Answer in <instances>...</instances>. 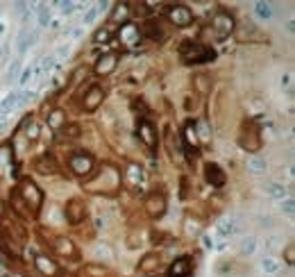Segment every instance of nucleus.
<instances>
[{
  "label": "nucleus",
  "mask_w": 295,
  "mask_h": 277,
  "mask_svg": "<svg viewBox=\"0 0 295 277\" xmlns=\"http://www.w3.org/2000/svg\"><path fill=\"white\" fill-rule=\"evenodd\" d=\"M179 57H182L184 64H204V62H211L216 57L214 50H209V48L200 46V43H193V41H186L179 46Z\"/></svg>",
  "instance_id": "f257e3e1"
},
{
  "label": "nucleus",
  "mask_w": 295,
  "mask_h": 277,
  "mask_svg": "<svg viewBox=\"0 0 295 277\" xmlns=\"http://www.w3.org/2000/svg\"><path fill=\"white\" fill-rule=\"evenodd\" d=\"M18 198H20V202H25L27 209H32V216H34L36 211L41 209V205H43V191H41L32 180H23V182H20Z\"/></svg>",
  "instance_id": "f03ea898"
},
{
  "label": "nucleus",
  "mask_w": 295,
  "mask_h": 277,
  "mask_svg": "<svg viewBox=\"0 0 295 277\" xmlns=\"http://www.w3.org/2000/svg\"><path fill=\"white\" fill-rule=\"evenodd\" d=\"M137 134L139 138H141V143L146 145L150 152H154L157 150V143H159V137H157V128L152 125V121L146 116L139 118V123H137Z\"/></svg>",
  "instance_id": "7ed1b4c3"
},
{
  "label": "nucleus",
  "mask_w": 295,
  "mask_h": 277,
  "mask_svg": "<svg viewBox=\"0 0 295 277\" xmlns=\"http://www.w3.org/2000/svg\"><path fill=\"white\" fill-rule=\"evenodd\" d=\"M234 18H232V14H227V11H216L214 18H211V30H214V36L218 39V41H223V39H227L232 32H234Z\"/></svg>",
  "instance_id": "20e7f679"
},
{
  "label": "nucleus",
  "mask_w": 295,
  "mask_h": 277,
  "mask_svg": "<svg viewBox=\"0 0 295 277\" xmlns=\"http://www.w3.org/2000/svg\"><path fill=\"white\" fill-rule=\"evenodd\" d=\"M239 143L243 150L248 152H257L261 148V138H259V128H257L255 121H250V123L243 125L241 130V137H239Z\"/></svg>",
  "instance_id": "39448f33"
},
{
  "label": "nucleus",
  "mask_w": 295,
  "mask_h": 277,
  "mask_svg": "<svg viewBox=\"0 0 295 277\" xmlns=\"http://www.w3.org/2000/svg\"><path fill=\"white\" fill-rule=\"evenodd\" d=\"M68 166H71V170L77 177H87V175H91L93 168H96V159H93V154H89V152H75L71 159H68Z\"/></svg>",
  "instance_id": "423d86ee"
},
{
  "label": "nucleus",
  "mask_w": 295,
  "mask_h": 277,
  "mask_svg": "<svg viewBox=\"0 0 295 277\" xmlns=\"http://www.w3.org/2000/svg\"><path fill=\"white\" fill-rule=\"evenodd\" d=\"M143 209L150 218H161L166 214V195L163 191H152V193L146 195V202H143Z\"/></svg>",
  "instance_id": "0eeeda50"
},
{
  "label": "nucleus",
  "mask_w": 295,
  "mask_h": 277,
  "mask_svg": "<svg viewBox=\"0 0 295 277\" xmlns=\"http://www.w3.org/2000/svg\"><path fill=\"white\" fill-rule=\"evenodd\" d=\"M166 18L177 27H188L193 23V11L186 5H168L166 7Z\"/></svg>",
  "instance_id": "6e6552de"
},
{
  "label": "nucleus",
  "mask_w": 295,
  "mask_h": 277,
  "mask_svg": "<svg viewBox=\"0 0 295 277\" xmlns=\"http://www.w3.org/2000/svg\"><path fill=\"white\" fill-rule=\"evenodd\" d=\"M64 214H66V221L71 223V225H80V223L87 218V205H84L80 198H73V200L66 202Z\"/></svg>",
  "instance_id": "1a4fd4ad"
},
{
  "label": "nucleus",
  "mask_w": 295,
  "mask_h": 277,
  "mask_svg": "<svg viewBox=\"0 0 295 277\" xmlns=\"http://www.w3.org/2000/svg\"><path fill=\"white\" fill-rule=\"evenodd\" d=\"M116 64H118V52L116 50L105 52V55L98 57L93 71H96V75H109V73L116 71Z\"/></svg>",
  "instance_id": "9d476101"
},
{
  "label": "nucleus",
  "mask_w": 295,
  "mask_h": 277,
  "mask_svg": "<svg viewBox=\"0 0 295 277\" xmlns=\"http://www.w3.org/2000/svg\"><path fill=\"white\" fill-rule=\"evenodd\" d=\"M102 100H105V91H102V87L93 84V87L87 91V96H84V112H96V109L102 105Z\"/></svg>",
  "instance_id": "9b49d317"
},
{
  "label": "nucleus",
  "mask_w": 295,
  "mask_h": 277,
  "mask_svg": "<svg viewBox=\"0 0 295 277\" xmlns=\"http://www.w3.org/2000/svg\"><path fill=\"white\" fill-rule=\"evenodd\" d=\"M191 271H193V259H191V257H179V259L173 262V266L168 268V275L170 277H188Z\"/></svg>",
  "instance_id": "f8f14e48"
},
{
  "label": "nucleus",
  "mask_w": 295,
  "mask_h": 277,
  "mask_svg": "<svg viewBox=\"0 0 295 277\" xmlns=\"http://www.w3.org/2000/svg\"><path fill=\"white\" fill-rule=\"evenodd\" d=\"M204 180H207L211 186L220 189V186L227 182V177H225L223 168H220L218 164H207V166H204Z\"/></svg>",
  "instance_id": "ddd939ff"
},
{
  "label": "nucleus",
  "mask_w": 295,
  "mask_h": 277,
  "mask_svg": "<svg viewBox=\"0 0 295 277\" xmlns=\"http://www.w3.org/2000/svg\"><path fill=\"white\" fill-rule=\"evenodd\" d=\"M121 41L123 46H132V48L141 43V32H139V27L134 23H125L121 27Z\"/></svg>",
  "instance_id": "4468645a"
},
{
  "label": "nucleus",
  "mask_w": 295,
  "mask_h": 277,
  "mask_svg": "<svg viewBox=\"0 0 295 277\" xmlns=\"http://www.w3.org/2000/svg\"><path fill=\"white\" fill-rule=\"evenodd\" d=\"M34 168H36V173H41V175H55V173H59V164L55 161V157H52V154H41L39 159L34 161Z\"/></svg>",
  "instance_id": "2eb2a0df"
},
{
  "label": "nucleus",
  "mask_w": 295,
  "mask_h": 277,
  "mask_svg": "<svg viewBox=\"0 0 295 277\" xmlns=\"http://www.w3.org/2000/svg\"><path fill=\"white\" fill-rule=\"evenodd\" d=\"M55 252L61 257H66V259H75L77 257V248L75 243L71 241V239H66V236H59V239H55Z\"/></svg>",
  "instance_id": "dca6fc26"
},
{
  "label": "nucleus",
  "mask_w": 295,
  "mask_h": 277,
  "mask_svg": "<svg viewBox=\"0 0 295 277\" xmlns=\"http://www.w3.org/2000/svg\"><path fill=\"white\" fill-rule=\"evenodd\" d=\"M245 170H248L250 175H255V177L266 175V170H268V161H266L264 157H259V154H255V157H250V159L245 161Z\"/></svg>",
  "instance_id": "f3484780"
},
{
  "label": "nucleus",
  "mask_w": 295,
  "mask_h": 277,
  "mask_svg": "<svg viewBox=\"0 0 295 277\" xmlns=\"http://www.w3.org/2000/svg\"><path fill=\"white\" fill-rule=\"evenodd\" d=\"M34 266L39 268L43 275H48V277H55L57 273H59V266H57L52 259H48L46 255H36L34 257Z\"/></svg>",
  "instance_id": "a211bd4d"
},
{
  "label": "nucleus",
  "mask_w": 295,
  "mask_h": 277,
  "mask_svg": "<svg viewBox=\"0 0 295 277\" xmlns=\"http://www.w3.org/2000/svg\"><path fill=\"white\" fill-rule=\"evenodd\" d=\"M55 68H57V57L55 52H50V55L41 57V62L36 64V77H48Z\"/></svg>",
  "instance_id": "6ab92c4d"
},
{
  "label": "nucleus",
  "mask_w": 295,
  "mask_h": 277,
  "mask_svg": "<svg viewBox=\"0 0 295 277\" xmlns=\"http://www.w3.org/2000/svg\"><path fill=\"white\" fill-rule=\"evenodd\" d=\"M236 223L232 221V218H220L218 223H216V234L220 236V239H229V236L236 234Z\"/></svg>",
  "instance_id": "aec40b11"
},
{
  "label": "nucleus",
  "mask_w": 295,
  "mask_h": 277,
  "mask_svg": "<svg viewBox=\"0 0 295 277\" xmlns=\"http://www.w3.org/2000/svg\"><path fill=\"white\" fill-rule=\"evenodd\" d=\"M193 89L200 93V96H207L211 91V77L207 73H195L193 75Z\"/></svg>",
  "instance_id": "412c9836"
},
{
  "label": "nucleus",
  "mask_w": 295,
  "mask_h": 277,
  "mask_svg": "<svg viewBox=\"0 0 295 277\" xmlns=\"http://www.w3.org/2000/svg\"><path fill=\"white\" fill-rule=\"evenodd\" d=\"M130 14H132V11H130L128 2H118V5H114L112 23H123V25H125V23L130 21Z\"/></svg>",
  "instance_id": "4be33fe9"
},
{
  "label": "nucleus",
  "mask_w": 295,
  "mask_h": 277,
  "mask_svg": "<svg viewBox=\"0 0 295 277\" xmlns=\"http://www.w3.org/2000/svg\"><path fill=\"white\" fill-rule=\"evenodd\" d=\"M125 182H128L132 189H137V186L143 182V168H141V166L130 164L128 166V173H125Z\"/></svg>",
  "instance_id": "5701e85b"
},
{
  "label": "nucleus",
  "mask_w": 295,
  "mask_h": 277,
  "mask_svg": "<svg viewBox=\"0 0 295 277\" xmlns=\"http://www.w3.org/2000/svg\"><path fill=\"white\" fill-rule=\"evenodd\" d=\"M266 195L268 198H275V200H284V198H289V191H286L284 184H280V182H270V184L264 186Z\"/></svg>",
  "instance_id": "b1692460"
},
{
  "label": "nucleus",
  "mask_w": 295,
  "mask_h": 277,
  "mask_svg": "<svg viewBox=\"0 0 295 277\" xmlns=\"http://www.w3.org/2000/svg\"><path fill=\"white\" fill-rule=\"evenodd\" d=\"M159 255H154V252H150V255H146L141 259V264H139V271L141 273H154V271H159Z\"/></svg>",
  "instance_id": "393cba45"
},
{
  "label": "nucleus",
  "mask_w": 295,
  "mask_h": 277,
  "mask_svg": "<svg viewBox=\"0 0 295 277\" xmlns=\"http://www.w3.org/2000/svg\"><path fill=\"white\" fill-rule=\"evenodd\" d=\"M66 125V112L64 109H52L50 114H48V128L50 130H59Z\"/></svg>",
  "instance_id": "a878e982"
},
{
  "label": "nucleus",
  "mask_w": 295,
  "mask_h": 277,
  "mask_svg": "<svg viewBox=\"0 0 295 277\" xmlns=\"http://www.w3.org/2000/svg\"><path fill=\"white\" fill-rule=\"evenodd\" d=\"M273 14H275V9H273V2H264V0L255 2V16H257V18H261V21H270V18H273Z\"/></svg>",
  "instance_id": "bb28decb"
},
{
  "label": "nucleus",
  "mask_w": 295,
  "mask_h": 277,
  "mask_svg": "<svg viewBox=\"0 0 295 277\" xmlns=\"http://www.w3.org/2000/svg\"><path fill=\"white\" fill-rule=\"evenodd\" d=\"M143 32H146V36L148 39H152V41H157V43H161L163 39H166V34H163V30L159 27V23H146V27H143Z\"/></svg>",
  "instance_id": "cd10ccee"
},
{
  "label": "nucleus",
  "mask_w": 295,
  "mask_h": 277,
  "mask_svg": "<svg viewBox=\"0 0 295 277\" xmlns=\"http://www.w3.org/2000/svg\"><path fill=\"white\" fill-rule=\"evenodd\" d=\"M18 107V93H7L5 96V100L0 103V114H9V112H14V109Z\"/></svg>",
  "instance_id": "c85d7f7f"
},
{
  "label": "nucleus",
  "mask_w": 295,
  "mask_h": 277,
  "mask_svg": "<svg viewBox=\"0 0 295 277\" xmlns=\"http://www.w3.org/2000/svg\"><path fill=\"white\" fill-rule=\"evenodd\" d=\"M36 80V64H30V66L23 68V73H20L18 77V84L20 87H27V84H32Z\"/></svg>",
  "instance_id": "c756f323"
},
{
  "label": "nucleus",
  "mask_w": 295,
  "mask_h": 277,
  "mask_svg": "<svg viewBox=\"0 0 295 277\" xmlns=\"http://www.w3.org/2000/svg\"><path fill=\"white\" fill-rule=\"evenodd\" d=\"M280 268H282V264L275 257H266L264 262H261V271H264L266 275H275V273H280Z\"/></svg>",
  "instance_id": "7c9ffc66"
},
{
  "label": "nucleus",
  "mask_w": 295,
  "mask_h": 277,
  "mask_svg": "<svg viewBox=\"0 0 295 277\" xmlns=\"http://www.w3.org/2000/svg\"><path fill=\"white\" fill-rule=\"evenodd\" d=\"M239 250L243 252V255H255L257 252V239L255 236H243V239H241V243H239Z\"/></svg>",
  "instance_id": "2f4dec72"
},
{
  "label": "nucleus",
  "mask_w": 295,
  "mask_h": 277,
  "mask_svg": "<svg viewBox=\"0 0 295 277\" xmlns=\"http://www.w3.org/2000/svg\"><path fill=\"white\" fill-rule=\"evenodd\" d=\"M193 130H195V137H198L200 141H209V138H211V128H209L207 121H198V123L193 125Z\"/></svg>",
  "instance_id": "473e14b6"
},
{
  "label": "nucleus",
  "mask_w": 295,
  "mask_h": 277,
  "mask_svg": "<svg viewBox=\"0 0 295 277\" xmlns=\"http://www.w3.org/2000/svg\"><path fill=\"white\" fill-rule=\"evenodd\" d=\"M112 36H114V30L107 25V27H102V30H98L96 34H93V41L96 43H109L112 41Z\"/></svg>",
  "instance_id": "72a5a7b5"
},
{
  "label": "nucleus",
  "mask_w": 295,
  "mask_h": 277,
  "mask_svg": "<svg viewBox=\"0 0 295 277\" xmlns=\"http://www.w3.org/2000/svg\"><path fill=\"white\" fill-rule=\"evenodd\" d=\"M36 36L34 34H30V32H20V36H18V52H25L27 50V46H30L32 41H34Z\"/></svg>",
  "instance_id": "f704fd0d"
},
{
  "label": "nucleus",
  "mask_w": 295,
  "mask_h": 277,
  "mask_svg": "<svg viewBox=\"0 0 295 277\" xmlns=\"http://www.w3.org/2000/svg\"><path fill=\"white\" fill-rule=\"evenodd\" d=\"M96 255L100 257L102 262H112L114 259V252H112V248H109L107 243H100V246L96 248Z\"/></svg>",
  "instance_id": "c9c22d12"
},
{
  "label": "nucleus",
  "mask_w": 295,
  "mask_h": 277,
  "mask_svg": "<svg viewBox=\"0 0 295 277\" xmlns=\"http://www.w3.org/2000/svg\"><path fill=\"white\" fill-rule=\"evenodd\" d=\"M98 14H100V7H98V5H93L91 9H89L87 14H84L82 23H84V25H93V23H96V18H98Z\"/></svg>",
  "instance_id": "e433bc0d"
},
{
  "label": "nucleus",
  "mask_w": 295,
  "mask_h": 277,
  "mask_svg": "<svg viewBox=\"0 0 295 277\" xmlns=\"http://www.w3.org/2000/svg\"><path fill=\"white\" fill-rule=\"evenodd\" d=\"M48 23H50V9H48L46 5H41V7H39V25H41V27H46Z\"/></svg>",
  "instance_id": "4c0bfd02"
},
{
  "label": "nucleus",
  "mask_w": 295,
  "mask_h": 277,
  "mask_svg": "<svg viewBox=\"0 0 295 277\" xmlns=\"http://www.w3.org/2000/svg\"><path fill=\"white\" fill-rule=\"evenodd\" d=\"M282 214H286V216H293L295 214V202H293V198H284L282 200Z\"/></svg>",
  "instance_id": "58836bf2"
},
{
  "label": "nucleus",
  "mask_w": 295,
  "mask_h": 277,
  "mask_svg": "<svg viewBox=\"0 0 295 277\" xmlns=\"http://www.w3.org/2000/svg\"><path fill=\"white\" fill-rule=\"evenodd\" d=\"M284 259H286V264H291V266L295 264V246H293V243H289V246H286V250H284Z\"/></svg>",
  "instance_id": "ea45409f"
},
{
  "label": "nucleus",
  "mask_w": 295,
  "mask_h": 277,
  "mask_svg": "<svg viewBox=\"0 0 295 277\" xmlns=\"http://www.w3.org/2000/svg\"><path fill=\"white\" fill-rule=\"evenodd\" d=\"M57 7H61V14L64 16H71L73 11H75V2H57Z\"/></svg>",
  "instance_id": "a19ab883"
},
{
  "label": "nucleus",
  "mask_w": 295,
  "mask_h": 277,
  "mask_svg": "<svg viewBox=\"0 0 295 277\" xmlns=\"http://www.w3.org/2000/svg\"><path fill=\"white\" fill-rule=\"evenodd\" d=\"M282 89L286 93H293V77L291 75H282Z\"/></svg>",
  "instance_id": "79ce46f5"
},
{
  "label": "nucleus",
  "mask_w": 295,
  "mask_h": 277,
  "mask_svg": "<svg viewBox=\"0 0 295 277\" xmlns=\"http://www.w3.org/2000/svg\"><path fill=\"white\" fill-rule=\"evenodd\" d=\"M139 243H141V234H139V232H132V234L128 236V248H139Z\"/></svg>",
  "instance_id": "37998d69"
},
{
  "label": "nucleus",
  "mask_w": 295,
  "mask_h": 277,
  "mask_svg": "<svg viewBox=\"0 0 295 277\" xmlns=\"http://www.w3.org/2000/svg\"><path fill=\"white\" fill-rule=\"evenodd\" d=\"M186 232H188V234H198V232H200V223L186 218Z\"/></svg>",
  "instance_id": "c03bdc74"
},
{
  "label": "nucleus",
  "mask_w": 295,
  "mask_h": 277,
  "mask_svg": "<svg viewBox=\"0 0 295 277\" xmlns=\"http://www.w3.org/2000/svg\"><path fill=\"white\" fill-rule=\"evenodd\" d=\"M36 93L34 91H23V93H18V105H25V103H30L32 98H34Z\"/></svg>",
  "instance_id": "a18cd8bd"
},
{
  "label": "nucleus",
  "mask_w": 295,
  "mask_h": 277,
  "mask_svg": "<svg viewBox=\"0 0 295 277\" xmlns=\"http://www.w3.org/2000/svg\"><path fill=\"white\" fill-rule=\"evenodd\" d=\"M80 132H82L80 125H68V128H66V137L68 138H77V137H80Z\"/></svg>",
  "instance_id": "49530a36"
},
{
  "label": "nucleus",
  "mask_w": 295,
  "mask_h": 277,
  "mask_svg": "<svg viewBox=\"0 0 295 277\" xmlns=\"http://www.w3.org/2000/svg\"><path fill=\"white\" fill-rule=\"evenodd\" d=\"M84 273H87V275H105V268H98V266H87L84 268Z\"/></svg>",
  "instance_id": "de8ad7c7"
},
{
  "label": "nucleus",
  "mask_w": 295,
  "mask_h": 277,
  "mask_svg": "<svg viewBox=\"0 0 295 277\" xmlns=\"http://www.w3.org/2000/svg\"><path fill=\"white\" fill-rule=\"evenodd\" d=\"M202 246L207 248V250H214V248H216V243H214V239H211L209 234H204V236H202Z\"/></svg>",
  "instance_id": "09e8293b"
},
{
  "label": "nucleus",
  "mask_w": 295,
  "mask_h": 277,
  "mask_svg": "<svg viewBox=\"0 0 295 277\" xmlns=\"http://www.w3.org/2000/svg\"><path fill=\"white\" fill-rule=\"evenodd\" d=\"M68 50H71V48H68V43H66V46H61V48H59V52L55 55V57H57V62H59V57H66V55H68Z\"/></svg>",
  "instance_id": "8fccbe9b"
},
{
  "label": "nucleus",
  "mask_w": 295,
  "mask_h": 277,
  "mask_svg": "<svg viewBox=\"0 0 295 277\" xmlns=\"http://www.w3.org/2000/svg\"><path fill=\"white\" fill-rule=\"evenodd\" d=\"M7 73H9V77H14L16 73H18V62H14V64H11V66H9V71H7Z\"/></svg>",
  "instance_id": "3c124183"
},
{
  "label": "nucleus",
  "mask_w": 295,
  "mask_h": 277,
  "mask_svg": "<svg viewBox=\"0 0 295 277\" xmlns=\"http://www.w3.org/2000/svg\"><path fill=\"white\" fill-rule=\"evenodd\" d=\"M132 107H134V109H137V112H139V109H141V112H143V114H146V112H148V107H146V105H143V103H141V100H139V103H132Z\"/></svg>",
  "instance_id": "603ef678"
},
{
  "label": "nucleus",
  "mask_w": 295,
  "mask_h": 277,
  "mask_svg": "<svg viewBox=\"0 0 295 277\" xmlns=\"http://www.w3.org/2000/svg\"><path fill=\"white\" fill-rule=\"evenodd\" d=\"M182 198H186V177L182 180Z\"/></svg>",
  "instance_id": "864d4df0"
},
{
  "label": "nucleus",
  "mask_w": 295,
  "mask_h": 277,
  "mask_svg": "<svg viewBox=\"0 0 295 277\" xmlns=\"http://www.w3.org/2000/svg\"><path fill=\"white\" fill-rule=\"evenodd\" d=\"M293 25H295V23H293V21H289V23H286V32H293V30H295V27H293Z\"/></svg>",
  "instance_id": "5fc2aeb1"
},
{
  "label": "nucleus",
  "mask_w": 295,
  "mask_h": 277,
  "mask_svg": "<svg viewBox=\"0 0 295 277\" xmlns=\"http://www.w3.org/2000/svg\"><path fill=\"white\" fill-rule=\"evenodd\" d=\"M5 123H7V116H5V114H0V128H2Z\"/></svg>",
  "instance_id": "6e6d98bb"
}]
</instances>
